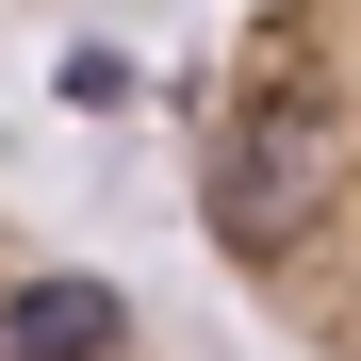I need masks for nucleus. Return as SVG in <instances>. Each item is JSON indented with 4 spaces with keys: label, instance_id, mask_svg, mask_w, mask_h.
<instances>
[{
    "label": "nucleus",
    "instance_id": "nucleus-1",
    "mask_svg": "<svg viewBox=\"0 0 361 361\" xmlns=\"http://www.w3.org/2000/svg\"><path fill=\"white\" fill-rule=\"evenodd\" d=\"M197 197L263 312L312 361H361V0H247Z\"/></svg>",
    "mask_w": 361,
    "mask_h": 361
},
{
    "label": "nucleus",
    "instance_id": "nucleus-2",
    "mask_svg": "<svg viewBox=\"0 0 361 361\" xmlns=\"http://www.w3.org/2000/svg\"><path fill=\"white\" fill-rule=\"evenodd\" d=\"M0 361H148V329H132V295L99 263L0 230Z\"/></svg>",
    "mask_w": 361,
    "mask_h": 361
}]
</instances>
